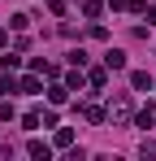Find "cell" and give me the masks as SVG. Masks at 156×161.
<instances>
[{
	"label": "cell",
	"instance_id": "6da1fadb",
	"mask_svg": "<svg viewBox=\"0 0 156 161\" xmlns=\"http://www.w3.org/2000/svg\"><path fill=\"white\" fill-rule=\"evenodd\" d=\"M108 118H113V122H126V118H130V100H126V96H117V100L108 105Z\"/></svg>",
	"mask_w": 156,
	"mask_h": 161
},
{
	"label": "cell",
	"instance_id": "7a4b0ae2",
	"mask_svg": "<svg viewBox=\"0 0 156 161\" xmlns=\"http://www.w3.org/2000/svg\"><path fill=\"white\" fill-rule=\"evenodd\" d=\"M130 83H134V92H152V87H156L148 70H134V74H130Z\"/></svg>",
	"mask_w": 156,
	"mask_h": 161
},
{
	"label": "cell",
	"instance_id": "3957f363",
	"mask_svg": "<svg viewBox=\"0 0 156 161\" xmlns=\"http://www.w3.org/2000/svg\"><path fill=\"white\" fill-rule=\"evenodd\" d=\"M26 153H30L35 161H48V157H52V148H48V144H39V139H30V144H26Z\"/></svg>",
	"mask_w": 156,
	"mask_h": 161
},
{
	"label": "cell",
	"instance_id": "277c9868",
	"mask_svg": "<svg viewBox=\"0 0 156 161\" xmlns=\"http://www.w3.org/2000/svg\"><path fill=\"white\" fill-rule=\"evenodd\" d=\"M104 65H108V70H126V53H117V48L104 53Z\"/></svg>",
	"mask_w": 156,
	"mask_h": 161
},
{
	"label": "cell",
	"instance_id": "5b68a950",
	"mask_svg": "<svg viewBox=\"0 0 156 161\" xmlns=\"http://www.w3.org/2000/svg\"><path fill=\"white\" fill-rule=\"evenodd\" d=\"M18 65H22L18 53H4V57H0V70H18Z\"/></svg>",
	"mask_w": 156,
	"mask_h": 161
},
{
	"label": "cell",
	"instance_id": "8992f818",
	"mask_svg": "<svg viewBox=\"0 0 156 161\" xmlns=\"http://www.w3.org/2000/svg\"><path fill=\"white\" fill-rule=\"evenodd\" d=\"M152 113H156V105H148L139 118H134V126H143V131H148V126H152Z\"/></svg>",
	"mask_w": 156,
	"mask_h": 161
},
{
	"label": "cell",
	"instance_id": "52a82bcc",
	"mask_svg": "<svg viewBox=\"0 0 156 161\" xmlns=\"http://www.w3.org/2000/svg\"><path fill=\"white\" fill-rule=\"evenodd\" d=\"M70 144H74V131L61 126V131H56V148H70Z\"/></svg>",
	"mask_w": 156,
	"mask_h": 161
},
{
	"label": "cell",
	"instance_id": "ba28073f",
	"mask_svg": "<svg viewBox=\"0 0 156 161\" xmlns=\"http://www.w3.org/2000/svg\"><path fill=\"white\" fill-rule=\"evenodd\" d=\"M13 92H18V83L9 79V70H4V79H0V96H13Z\"/></svg>",
	"mask_w": 156,
	"mask_h": 161
},
{
	"label": "cell",
	"instance_id": "9c48e42d",
	"mask_svg": "<svg viewBox=\"0 0 156 161\" xmlns=\"http://www.w3.org/2000/svg\"><path fill=\"white\" fill-rule=\"evenodd\" d=\"M65 92H70V87H52V92H48V100H52V105H65Z\"/></svg>",
	"mask_w": 156,
	"mask_h": 161
},
{
	"label": "cell",
	"instance_id": "30bf717a",
	"mask_svg": "<svg viewBox=\"0 0 156 161\" xmlns=\"http://www.w3.org/2000/svg\"><path fill=\"white\" fill-rule=\"evenodd\" d=\"M18 87H22V92H30V96H35V92H39V79H35V74H30V79H22V83H18Z\"/></svg>",
	"mask_w": 156,
	"mask_h": 161
},
{
	"label": "cell",
	"instance_id": "8fae6325",
	"mask_svg": "<svg viewBox=\"0 0 156 161\" xmlns=\"http://www.w3.org/2000/svg\"><path fill=\"white\" fill-rule=\"evenodd\" d=\"M87 83H91V87H104L108 79H104V70H91V74H87Z\"/></svg>",
	"mask_w": 156,
	"mask_h": 161
},
{
	"label": "cell",
	"instance_id": "7c38bea8",
	"mask_svg": "<svg viewBox=\"0 0 156 161\" xmlns=\"http://www.w3.org/2000/svg\"><path fill=\"white\" fill-rule=\"evenodd\" d=\"M126 9H130V13H148V4H143V0H126Z\"/></svg>",
	"mask_w": 156,
	"mask_h": 161
},
{
	"label": "cell",
	"instance_id": "4fadbf2b",
	"mask_svg": "<svg viewBox=\"0 0 156 161\" xmlns=\"http://www.w3.org/2000/svg\"><path fill=\"white\" fill-rule=\"evenodd\" d=\"M143 157H156V144H152V139H143Z\"/></svg>",
	"mask_w": 156,
	"mask_h": 161
},
{
	"label": "cell",
	"instance_id": "5bb4252c",
	"mask_svg": "<svg viewBox=\"0 0 156 161\" xmlns=\"http://www.w3.org/2000/svg\"><path fill=\"white\" fill-rule=\"evenodd\" d=\"M108 4H113V9H117V4H126V0H108Z\"/></svg>",
	"mask_w": 156,
	"mask_h": 161
}]
</instances>
